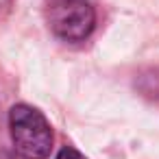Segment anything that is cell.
Returning a JSON list of instances; mask_svg holds the SVG:
<instances>
[{
	"label": "cell",
	"instance_id": "cell-1",
	"mask_svg": "<svg viewBox=\"0 0 159 159\" xmlns=\"http://www.w3.org/2000/svg\"><path fill=\"white\" fill-rule=\"evenodd\" d=\"M13 148L24 159H46L52 150V126L46 116L31 105H13L9 111Z\"/></svg>",
	"mask_w": 159,
	"mask_h": 159
},
{
	"label": "cell",
	"instance_id": "cell-2",
	"mask_svg": "<svg viewBox=\"0 0 159 159\" xmlns=\"http://www.w3.org/2000/svg\"><path fill=\"white\" fill-rule=\"evenodd\" d=\"M46 20L61 42H85L96 26V9L92 0H48Z\"/></svg>",
	"mask_w": 159,
	"mask_h": 159
},
{
	"label": "cell",
	"instance_id": "cell-3",
	"mask_svg": "<svg viewBox=\"0 0 159 159\" xmlns=\"http://www.w3.org/2000/svg\"><path fill=\"white\" fill-rule=\"evenodd\" d=\"M57 159H85V155H81V152H79L76 148H72V146H63V148L59 150Z\"/></svg>",
	"mask_w": 159,
	"mask_h": 159
},
{
	"label": "cell",
	"instance_id": "cell-4",
	"mask_svg": "<svg viewBox=\"0 0 159 159\" xmlns=\"http://www.w3.org/2000/svg\"><path fill=\"white\" fill-rule=\"evenodd\" d=\"M11 5H13V0H0V20L9 16V11H11Z\"/></svg>",
	"mask_w": 159,
	"mask_h": 159
},
{
	"label": "cell",
	"instance_id": "cell-5",
	"mask_svg": "<svg viewBox=\"0 0 159 159\" xmlns=\"http://www.w3.org/2000/svg\"><path fill=\"white\" fill-rule=\"evenodd\" d=\"M0 159H24V157H20V155H13V152H7V150H2V152H0Z\"/></svg>",
	"mask_w": 159,
	"mask_h": 159
}]
</instances>
